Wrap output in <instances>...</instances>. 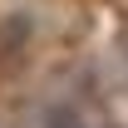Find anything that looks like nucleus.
Returning <instances> with one entry per match:
<instances>
[{"mask_svg": "<svg viewBox=\"0 0 128 128\" xmlns=\"http://www.w3.org/2000/svg\"><path fill=\"white\" fill-rule=\"evenodd\" d=\"M40 128H89V123H84V113L74 104H49L44 118H40Z\"/></svg>", "mask_w": 128, "mask_h": 128, "instance_id": "2", "label": "nucleus"}, {"mask_svg": "<svg viewBox=\"0 0 128 128\" xmlns=\"http://www.w3.org/2000/svg\"><path fill=\"white\" fill-rule=\"evenodd\" d=\"M30 34H34L30 10H10V15H5V34H0V49H5V54H15L20 44H30Z\"/></svg>", "mask_w": 128, "mask_h": 128, "instance_id": "1", "label": "nucleus"}]
</instances>
